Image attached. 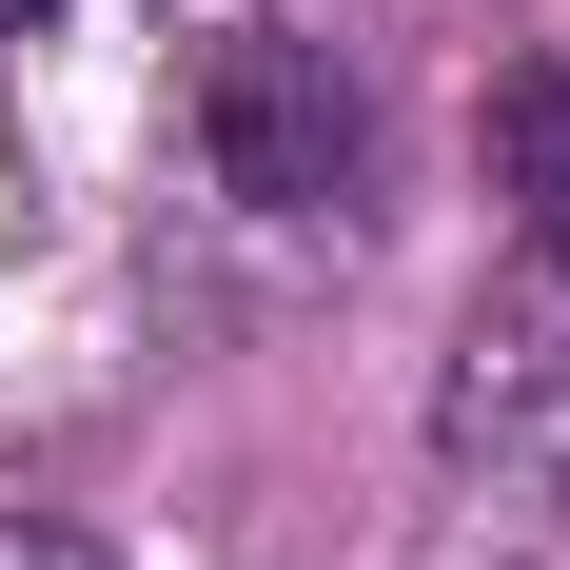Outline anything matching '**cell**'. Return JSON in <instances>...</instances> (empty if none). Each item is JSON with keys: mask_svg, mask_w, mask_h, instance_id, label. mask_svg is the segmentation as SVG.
Returning a JSON list of instances; mask_svg holds the SVG:
<instances>
[{"mask_svg": "<svg viewBox=\"0 0 570 570\" xmlns=\"http://www.w3.org/2000/svg\"><path fill=\"white\" fill-rule=\"evenodd\" d=\"M0 20H40V0H0Z\"/></svg>", "mask_w": 570, "mask_h": 570, "instance_id": "obj_4", "label": "cell"}, {"mask_svg": "<svg viewBox=\"0 0 570 570\" xmlns=\"http://www.w3.org/2000/svg\"><path fill=\"white\" fill-rule=\"evenodd\" d=\"M197 158H217V197H256V217H335L354 177H374V99H354L335 40L256 20V40H217V79H197Z\"/></svg>", "mask_w": 570, "mask_h": 570, "instance_id": "obj_1", "label": "cell"}, {"mask_svg": "<svg viewBox=\"0 0 570 570\" xmlns=\"http://www.w3.org/2000/svg\"><path fill=\"white\" fill-rule=\"evenodd\" d=\"M0 570H118V551H79V531H40V512H0Z\"/></svg>", "mask_w": 570, "mask_h": 570, "instance_id": "obj_3", "label": "cell"}, {"mask_svg": "<svg viewBox=\"0 0 570 570\" xmlns=\"http://www.w3.org/2000/svg\"><path fill=\"white\" fill-rule=\"evenodd\" d=\"M492 197H512V236L570 276V59H531L512 99H492Z\"/></svg>", "mask_w": 570, "mask_h": 570, "instance_id": "obj_2", "label": "cell"}]
</instances>
